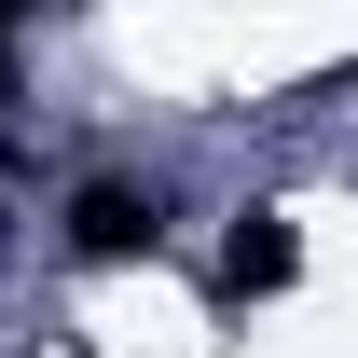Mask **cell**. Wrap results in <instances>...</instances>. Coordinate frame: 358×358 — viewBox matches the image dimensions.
Masks as SVG:
<instances>
[{"mask_svg": "<svg viewBox=\"0 0 358 358\" xmlns=\"http://www.w3.org/2000/svg\"><path fill=\"white\" fill-rule=\"evenodd\" d=\"M0 69H14V14H0Z\"/></svg>", "mask_w": 358, "mask_h": 358, "instance_id": "cell-3", "label": "cell"}, {"mask_svg": "<svg viewBox=\"0 0 358 358\" xmlns=\"http://www.w3.org/2000/svg\"><path fill=\"white\" fill-rule=\"evenodd\" d=\"M303 275V234H289V207H234V234H221V303H275Z\"/></svg>", "mask_w": 358, "mask_h": 358, "instance_id": "cell-2", "label": "cell"}, {"mask_svg": "<svg viewBox=\"0 0 358 358\" xmlns=\"http://www.w3.org/2000/svg\"><path fill=\"white\" fill-rule=\"evenodd\" d=\"M55 234H69V262H152V248H166V193H138V179H83Z\"/></svg>", "mask_w": 358, "mask_h": 358, "instance_id": "cell-1", "label": "cell"}]
</instances>
